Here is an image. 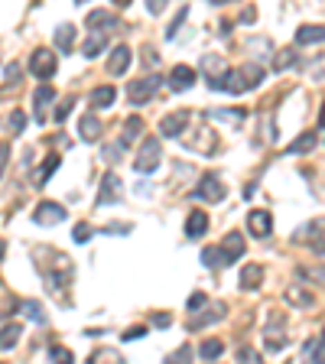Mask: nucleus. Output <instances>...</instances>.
Instances as JSON below:
<instances>
[{
    "label": "nucleus",
    "instance_id": "51",
    "mask_svg": "<svg viewBox=\"0 0 325 364\" xmlns=\"http://www.w3.org/2000/svg\"><path fill=\"white\" fill-rule=\"evenodd\" d=\"M169 316H166V312H162V316H153V325H160V329H166V325H169Z\"/></svg>",
    "mask_w": 325,
    "mask_h": 364
},
{
    "label": "nucleus",
    "instance_id": "39",
    "mask_svg": "<svg viewBox=\"0 0 325 364\" xmlns=\"http://www.w3.org/2000/svg\"><path fill=\"white\" fill-rule=\"evenodd\" d=\"M185 17H189V10H185V7H183V10H179V13L173 17V23H169V30H166V36H169V39H173L176 33H179V26L185 23Z\"/></svg>",
    "mask_w": 325,
    "mask_h": 364
},
{
    "label": "nucleus",
    "instance_id": "42",
    "mask_svg": "<svg viewBox=\"0 0 325 364\" xmlns=\"http://www.w3.org/2000/svg\"><path fill=\"white\" fill-rule=\"evenodd\" d=\"M143 335H147V329H143V325H133V329H127V332L120 335V342H140Z\"/></svg>",
    "mask_w": 325,
    "mask_h": 364
},
{
    "label": "nucleus",
    "instance_id": "17",
    "mask_svg": "<svg viewBox=\"0 0 325 364\" xmlns=\"http://www.w3.org/2000/svg\"><path fill=\"white\" fill-rule=\"evenodd\" d=\"M195 85V72L189 65H176L173 72H169V88L173 91H189Z\"/></svg>",
    "mask_w": 325,
    "mask_h": 364
},
{
    "label": "nucleus",
    "instance_id": "16",
    "mask_svg": "<svg viewBox=\"0 0 325 364\" xmlns=\"http://www.w3.org/2000/svg\"><path fill=\"white\" fill-rule=\"evenodd\" d=\"M130 59H133L130 46H114V53L108 59V75H124L130 69Z\"/></svg>",
    "mask_w": 325,
    "mask_h": 364
},
{
    "label": "nucleus",
    "instance_id": "9",
    "mask_svg": "<svg viewBox=\"0 0 325 364\" xmlns=\"http://www.w3.org/2000/svg\"><path fill=\"white\" fill-rule=\"evenodd\" d=\"M32 101H36V111H32L36 124H49V107L55 104V88L53 85H39L36 88V95H32Z\"/></svg>",
    "mask_w": 325,
    "mask_h": 364
},
{
    "label": "nucleus",
    "instance_id": "48",
    "mask_svg": "<svg viewBox=\"0 0 325 364\" xmlns=\"http://www.w3.org/2000/svg\"><path fill=\"white\" fill-rule=\"evenodd\" d=\"M238 358H241V361H260V354L254 352V348H241Z\"/></svg>",
    "mask_w": 325,
    "mask_h": 364
},
{
    "label": "nucleus",
    "instance_id": "19",
    "mask_svg": "<svg viewBox=\"0 0 325 364\" xmlns=\"http://www.w3.org/2000/svg\"><path fill=\"white\" fill-rule=\"evenodd\" d=\"M59 163H62V156H59V153H49V156L43 160V166L32 172V185H39V189H43L46 182H49V176L59 170Z\"/></svg>",
    "mask_w": 325,
    "mask_h": 364
},
{
    "label": "nucleus",
    "instance_id": "14",
    "mask_svg": "<svg viewBox=\"0 0 325 364\" xmlns=\"http://www.w3.org/2000/svg\"><path fill=\"white\" fill-rule=\"evenodd\" d=\"M101 134H104V127H101L98 114H82V118H78V137L85 140V143H98Z\"/></svg>",
    "mask_w": 325,
    "mask_h": 364
},
{
    "label": "nucleus",
    "instance_id": "26",
    "mask_svg": "<svg viewBox=\"0 0 325 364\" xmlns=\"http://www.w3.org/2000/svg\"><path fill=\"white\" fill-rule=\"evenodd\" d=\"M140 134H143V118H127V120H124V130H120V143L130 147V143L140 137Z\"/></svg>",
    "mask_w": 325,
    "mask_h": 364
},
{
    "label": "nucleus",
    "instance_id": "31",
    "mask_svg": "<svg viewBox=\"0 0 325 364\" xmlns=\"http://www.w3.org/2000/svg\"><path fill=\"white\" fill-rule=\"evenodd\" d=\"M286 302L299 306V309H309V306H313V293H303L299 286H290L286 289Z\"/></svg>",
    "mask_w": 325,
    "mask_h": 364
},
{
    "label": "nucleus",
    "instance_id": "30",
    "mask_svg": "<svg viewBox=\"0 0 325 364\" xmlns=\"http://www.w3.org/2000/svg\"><path fill=\"white\" fill-rule=\"evenodd\" d=\"M221 352H225V345L218 342V338H205V342L198 345V358L202 361H215V358H221Z\"/></svg>",
    "mask_w": 325,
    "mask_h": 364
},
{
    "label": "nucleus",
    "instance_id": "43",
    "mask_svg": "<svg viewBox=\"0 0 325 364\" xmlns=\"http://www.w3.org/2000/svg\"><path fill=\"white\" fill-rule=\"evenodd\" d=\"M49 358H55V361H72V352L62 348V345H53V348H49Z\"/></svg>",
    "mask_w": 325,
    "mask_h": 364
},
{
    "label": "nucleus",
    "instance_id": "3",
    "mask_svg": "<svg viewBox=\"0 0 325 364\" xmlns=\"http://www.w3.org/2000/svg\"><path fill=\"white\" fill-rule=\"evenodd\" d=\"M162 88V75H143V78H133L127 85V98H130V104H150L153 98H156V91Z\"/></svg>",
    "mask_w": 325,
    "mask_h": 364
},
{
    "label": "nucleus",
    "instance_id": "29",
    "mask_svg": "<svg viewBox=\"0 0 325 364\" xmlns=\"http://www.w3.org/2000/svg\"><path fill=\"white\" fill-rule=\"evenodd\" d=\"M20 335H23V325H7V329H0V352H10L13 345L20 342Z\"/></svg>",
    "mask_w": 325,
    "mask_h": 364
},
{
    "label": "nucleus",
    "instance_id": "8",
    "mask_svg": "<svg viewBox=\"0 0 325 364\" xmlns=\"http://www.w3.org/2000/svg\"><path fill=\"white\" fill-rule=\"evenodd\" d=\"M225 195H228V189L218 176H205V179L198 182V189H195V199H202V202H208V205H218Z\"/></svg>",
    "mask_w": 325,
    "mask_h": 364
},
{
    "label": "nucleus",
    "instance_id": "7",
    "mask_svg": "<svg viewBox=\"0 0 325 364\" xmlns=\"http://www.w3.org/2000/svg\"><path fill=\"white\" fill-rule=\"evenodd\" d=\"M202 72H205V85L212 88V91H221V82H225V72H228L225 59L215 53H208L205 59H202Z\"/></svg>",
    "mask_w": 325,
    "mask_h": 364
},
{
    "label": "nucleus",
    "instance_id": "53",
    "mask_svg": "<svg viewBox=\"0 0 325 364\" xmlns=\"http://www.w3.org/2000/svg\"><path fill=\"white\" fill-rule=\"evenodd\" d=\"M114 7H130V0H111Z\"/></svg>",
    "mask_w": 325,
    "mask_h": 364
},
{
    "label": "nucleus",
    "instance_id": "10",
    "mask_svg": "<svg viewBox=\"0 0 325 364\" xmlns=\"http://www.w3.org/2000/svg\"><path fill=\"white\" fill-rule=\"evenodd\" d=\"M248 231L257 237V241L270 237V235H273V218H270V212H263V208H254V212L248 215Z\"/></svg>",
    "mask_w": 325,
    "mask_h": 364
},
{
    "label": "nucleus",
    "instance_id": "32",
    "mask_svg": "<svg viewBox=\"0 0 325 364\" xmlns=\"http://www.w3.org/2000/svg\"><path fill=\"white\" fill-rule=\"evenodd\" d=\"M208 118H212V120H231V124H241L248 114H244L241 107H225V111H208Z\"/></svg>",
    "mask_w": 325,
    "mask_h": 364
},
{
    "label": "nucleus",
    "instance_id": "56",
    "mask_svg": "<svg viewBox=\"0 0 325 364\" xmlns=\"http://www.w3.org/2000/svg\"><path fill=\"white\" fill-rule=\"evenodd\" d=\"M75 3H85V0H75Z\"/></svg>",
    "mask_w": 325,
    "mask_h": 364
},
{
    "label": "nucleus",
    "instance_id": "55",
    "mask_svg": "<svg viewBox=\"0 0 325 364\" xmlns=\"http://www.w3.org/2000/svg\"><path fill=\"white\" fill-rule=\"evenodd\" d=\"M208 3H215V7H221V3H228V0H208Z\"/></svg>",
    "mask_w": 325,
    "mask_h": 364
},
{
    "label": "nucleus",
    "instance_id": "47",
    "mask_svg": "<svg viewBox=\"0 0 325 364\" xmlns=\"http://www.w3.org/2000/svg\"><path fill=\"white\" fill-rule=\"evenodd\" d=\"M7 160H10V147L0 143V176H3V170H7Z\"/></svg>",
    "mask_w": 325,
    "mask_h": 364
},
{
    "label": "nucleus",
    "instance_id": "49",
    "mask_svg": "<svg viewBox=\"0 0 325 364\" xmlns=\"http://www.w3.org/2000/svg\"><path fill=\"white\" fill-rule=\"evenodd\" d=\"M189 354H192L189 348H179V352H173V354H169V361H185Z\"/></svg>",
    "mask_w": 325,
    "mask_h": 364
},
{
    "label": "nucleus",
    "instance_id": "5",
    "mask_svg": "<svg viewBox=\"0 0 325 364\" xmlns=\"http://www.w3.org/2000/svg\"><path fill=\"white\" fill-rule=\"evenodd\" d=\"M263 345H267V352H280L283 345H286V316L283 312L273 309L270 316H267V329H263Z\"/></svg>",
    "mask_w": 325,
    "mask_h": 364
},
{
    "label": "nucleus",
    "instance_id": "24",
    "mask_svg": "<svg viewBox=\"0 0 325 364\" xmlns=\"http://www.w3.org/2000/svg\"><path fill=\"white\" fill-rule=\"evenodd\" d=\"M205 231H208V215L205 212H192V215H189V221H185V235L192 237V241H198Z\"/></svg>",
    "mask_w": 325,
    "mask_h": 364
},
{
    "label": "nucleus",
    "instance_id": "2",
    "mask_svg": "<svg viewBox=\"0 0 325 364\" xmlns=\"http://www.w3.org/2000/svg\"><path fill=\"white\" fill-rule=\"evenodd\" d=\"M263 78H267V72H263V65H257V62H248V65H241V69H228L225 82H221V91H228V95H244L250 88H257Z\"/></svg>",
    "mask_w": 325,
    "mask_h": 364
},
{
    "label": "nucleus",
    "instance_id": "4",
    "mask_svg": "<svg viewBox=\"0 0 325 364\" xmlns=\"http://www.w3.org/2000/svg\"><path fill=\"white\" fill-rule=\"evenodd\" d=\"M160 160H162V147H160V140L156 137H147L140 143V153L133 156V170L137 172H156V166H160Z\"/></svg>",
    "mask_w": 325,
    "mask_h": 364
},
{
    "label": "nucleus",
    "instance_id": "23",
    "mask_svg": "<svg viewBox=\"0 0 325 364\" xmlns=\"http://www.w3.org/2000/svg\"><path fill=\"white\" fill-rule=\"evenodd\" d=\"M325 30L319 26V23H313V26H299L296 30V46H319L322 43Z\"/></svg>",
    "mask_w": 325,
    "mask_h": 364
},
{
    "label": "nucleus",
    "instance_id": "6",
    "mask_svg": "<svg viewBox=\"0 0 325 364\" xmlns=\"http://www.w3.org/2000/svg\"><path fill=\"white\" fill-rule=\"evenodd\" d=\"M55 69H59V59L53 49H36L30 55V75H36L39 82H49L55 75Z\"/></svg>",
    "mask_w": 325,
    "mask_h": 364
},
{
    "label": "nucleus",
    "instance_id": "18",
    "mask_svg": "<svg viewBox=\"0 0 325 364\" xmlns=\"http://www.w3.org/2000/svg\"><path fill=\"white\" fill-rule=\"evenodd\" d=\"M315 147H319V130H306L299 140H292L290 147H286V153L290 156H303V153H313Z\"/></svg>",
    "mask_w": 325,
    "mask_h": 364
},
{
    "label": "nucleus",
    "instance_id": "41",
    "mask_svg": "<svg viewBox=\"0 0 325 364\" xmlns=\"http://www.w3.org/2000/svg\"><path fill=\"white\" fill-rule=\"evenodd\" d=\"M91 235H95V228H91V225H78L75 231H72V237H75L78 244H85V241H91Z\"/></svg>",
    "mask_w": 325,
    "mask_h": 364
},
{
    "label": "nucleus",
    "instance_id": "20",
    "mask_svg": "<svg viewBox=\"0 0 325 364\" xmlns=\"http://www.w3.org/2000/svg\"><path fill=\"white\" fill-rule=\"evenodd\" d=\"M108 36H111V33L91 30V36H88L85 43H82V55H85V59H98V55H101V49L108 46Z\"/></svg>",
    "mask_w": 325,
    "mask_h": 364
},
{
    "label": "nucleus",
    "instance_id": "12",
    "mask_svg": "<svg viewBox=\"0 0 325 364\" xmlns=\"http://www.w3.org/2000/svg\"><path fill=\"white\" fill-rule=\"evenodd\" d=\"M32 221L36 225H59V221H65V208L59 202H39L32 212Z\"/></svg>",
    "mask_w": 325,
    "mask_h": 364
},
{
    "label": "nucleus",
    "instance_id": "13",
    "mask_svg": "<svg viewBox=\"0 0 325 364\" xmlns=\"http://www.w3.org/2000/svg\"><path fill=\"white\" fill-rule=\"evenodd\" d=\"M185 127H189V111H173L160 120V134L162 137H183Z\"/></svg>",
    "mask_w": 325,
    "mask_h": 364
},
{
    "label": "nucleus",
    "instance_id": "15",
    "mask_svg": "<svg viewBox=\"0 0 325 364\" xmlns=\"http://www.w3.org/2000/svg\"><path fill=\"white\" fill-rule=\"evenodd\" d=\"M88 30H98V33H114L118 30V17L108 10H91L88 13V20H85Z\"/></svg>",
    "mask_w": 325,
    "mask_h": 364
},
{
    "label": "nucleus",
    "instance_id": "40",
    "mask_svg": "<svg viewBox=\"0 0 325 364\" xmlns=\"http://www.w3.org/2000/svg\"><path fill=\"white\" fill-rule=\"evenodd\" d=\"M205 302H208L205 293H192V296H189V302H185V309H189V312H198L202 306H205Z\"/></svg>",
    "mask_w": 325,
    "mask_h": 364
},
{
    "label": "nucleus",
    "instance_id": "54",
    "mask_svg": "<svg viewBox=\"0 0 325 364\" xmlns=\"http://www.w3.org/2000/svg\"><path fill=\"white\" fill-rule=\"evenodd\" d=\"M3 251H7V244H3V237H0V257H3Z\"/></svg>",
    "mask_w": 325,
    "mask_h": 364
},
{
    "label": "nucleus",
    "instance_id": "36",
    "mask_svg": "<svg viewBox=\"0 0 325 364\" xmlns=\"http://www.w3.org/2000/svg\"><path fill=\"white\" fill-rule=\"evenodd\" d=\"M292 65H296V53H280L277 55V62H273V69H277V72H286V69H292Z\"/></svg>",
    "mask_w": 325,
    "mask_h": 364
},
{
    "label": "nucleus",
    "instance_id": "11",
    "mask_svg": "<svg viewBox=\"0 0 325 364\" xmlns=\"http://www.w3.org/2000/svg\"><path fill=\"white\" fill-rule=\"evenodd\" d=\"M120 199H124V185H120V179L114 172H108L104 182H101V192H98V205H101V208H104V205H118Z\"/></svg>",
    "mask_w": 325,
    "mask_h": 364
},
{
    "label": "nucleus",
    "instance_id": "45",
    "mask_svg": "<svg viewBox=\"0 0 325 364\" xmlns=\"http://www.w3.org/2000/svg\"><path fill=\"white\" fill-rule=\"evenodd\" d=\"M166 3H169V0H147V10H150L153 17H156V13L166 10Z\"/></svg>",
    "mask_w": 325,
    "mask_h": 364
},
{
    "label": "nucleus",
    "instance_id": "37",
    "mask_svg": "<svg viewBox=\"0 0 325 364\" xmlns=\"http://www.w3.org/2000/svg\"><path fill=\"white\" fill-rule=\"evenodd\" d=\"M17 82H20V65H17V62H10V65H7V82L0 85V91H7V88H13Z\"/></svg>",
    "mask_w": 325,
    "mask_h": 364
},
{
    "label": "nucleus",
    "instance_id": "34",
    "mask_svg": "<svg viewBox=\"0 0 325 364\" xmlns=\"http://www.w3.org/2000/svg\"><path fill=\"white\" fill-rule=\"evenodd\" d=\"M225 319V306H215V312H205V316H198V319L189 322V329H202V325H212V322Z\"/></svg>",
    "mask_w": 325,
    "mask_h": 364
},
{
    "label": "nucleus",
    "instance_id": "44",
    "mask_svg": "<svg viewBox=\"0 0 325 364\" xmlns=\"http://www.w3.org/2000/svg\"><path fill=\"white\" fill-rule=\"evenodd\" d=\"M68 111H72V98H65L62 104H59V111H55V120H59V124H62V120L68 118Z\"/></svg>",
    "mask_w": 325,
    "mask_h": 364
},
{
    "label": "nucleus",
    "instance_id": "35",
    "mask_svg": "<svg viewBox=\"0 0 325 364\" xmlns=\"http://www.w3.org/2000/svg\"><path fill=\"white\" fill-rule=\"evenodd\" d=\"M23 312H26V316H30L32 322H39V325H43V322H46V312H43V306H39V302H36V300L23 302Z\"/></svg>",
    "mask_w": 325,
    "mask_h": 364
},
{
    "label": "nucleus",
    "instance_id": "25",
    "mask_svg": "<svg viewBox=\"0 0 325 364\" xmlns=\"http://www.w3.org/2000/svg\"><path fill=\"white\" fill-rule=\"evenodd\" d=\"M114 98H118L114 85H98L95 91H91V107H95V111H101V107H111V104H114Z\"/></svg>",
    "mask_w": 325,
    "mask_h": 364
},
{
    "label": "nucleus",
    "instance_id": "21",
    "mask_svg": "<svg viewBox=\"0 0 325 364\" xmlns=\"http://www.w3.org/2000/svg\"><path fill=\"white\" fill-rule=\"evenodd\" d=\"M202 264H205V267H212V270H218V267H231V264H234V257H228L221 247H205V251H202Z\"/></svg>",
    "mask_w": 325,
    "mask_h": 364
},
{
    "label": "nucleus",
    "instance_id": "28",
    "mask_svg": "<svg viewBox=\"0 0 325 364\" xmlns=\"http://www.w3.org/2000/svg\"><path fill=\"white\" fill-rule=\"evenodd\" d=\"M221 251H225L228 257H234L238 260L241 254H244V237H241V231H231V235L221 241Z\"/></svg>",
    "mask_w": 325,
    "mask_h": 364
},
{
    "label": "nucleus",
    "instance_id": "46",
    "mask_svg": "<svg viewBox=\"0 0 325 364\" xmlns=\"http://www.w3.org/2000/svg\"><path fill=\"white\" fill-rule=\"evenodd\" d=\"M104 358H108V361H120L118 352H95L91 354V361H104Z\"/></svg>",
    "mask_w": 325,
    "mask_h": 364
},
{
    "label": "nucleus",
    "instance_id": "50",
    "mask_svg": "<svg viewBox=\"0 0 325 364\" xmlns=\"http://www.w3.org/2000/svg\"><path fill=\"white\" fill-rule=\"evenodd\" d=\"M130 225H108V235H127Z\"/></svg>",
    "mask_w": 325,
    "mask_h": 364
},
{
    "label": "nucleus",
    "instance_id": "22",
    "mask_svg": "<svg viewBox=\"0 0 325 364\" xmlns=\"http://www.w3.org/2000/svg\"><path fill=\"white\" fill-rule=\"evenodd\" d=\"M260 283H263V267L260 264H248V267L241 270V286L248 289V293L260 289Z\"/></svg>",
    "mask_w": 325,
    "mask_h": 364
},
{
    "label": "nucleus",
    "instance_id": "33",
    "mask_svg": "<svg viewBox=\"0 0 325 364\" xmlns=\"http://www.w3.org/2000/svg\"><path fill=\"white\" fill-rule=\"evenodd\" d=\"M303 358H309V361H322V335H315V338H309V342L303 345Z\"/></svg>",
    "mask_w": 325,
    "mask_h": 364
},
{
    "label": "nucleus",
    "instance_id": "1",
    "mask_svg": "<svg viewBox=\"0 0 325 364\" xmlns=\"http://www.w3.org/2000/svg\"><path fill=\"white\" fill-rule=\"evenodd\" d=\"M32 254H36V267L43 273L46 289H49L53 296H59V300H65V293H68L72 280H75L72 260L65 257L62 251H53V247H36Z\"/></svg>",
    "mask_w": 325,
    "mask_h": 364
},
{
    "label": "nucleus",
    "instance_id": "52",
    "mask_svg": "<svg viewBox=\"0 0 325 364\" xmlns=\"http://www.w3.org/2000/svg\"><path fill=\"white\" fill-rule=\"evenodd\" d=\"M250 20H254V10H250V7H248V10L241 13V23H250Z\"/></svg>",
    "mask_w": 325,
    "mask_h": 364
},
{
    "label": "nucleus",
    "instance_id": "38",
    "mask_svg": "<svg viewBox=\"0 0 325 364\" xmlns=\"http://www.w3.org/2000/svg\"><path fill=\"white\" fill-rule=\"evenodd\" d=\"M23 127H26V114H23V111H13L10 114V134L17 137V134H23Z\"/></svg>",
    "mask_w": 325,
    "mask_h": 364
},
{
    "label": "nucleus",
    "instance_id": "27",
    "mask_svg": "<svg viewBox=\"0 0 325 364\" xmlns=\"http://www.w3.org/2000/svg\"><path fill=\"white\" fill-rule=\"evenodd\" d=\"M72 39H75V26H72V23H62V26L55 30V49H59V53H72Z\"/></svg>",
    "mask_w": 325,
    "mask_h": 364
}]
</instances>
